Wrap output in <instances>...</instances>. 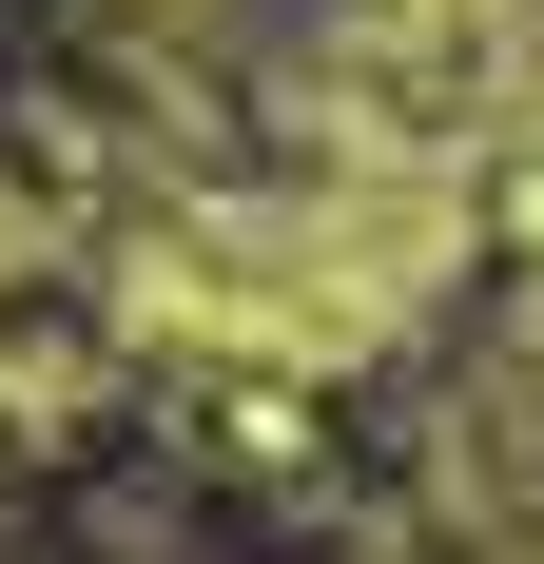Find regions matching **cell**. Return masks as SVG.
I'll use <instances>...</instances> for the list:
<instances>
[{"label": "cell", "mask_w": 544, "mask_h": 564, "mask_svg": "<svg viewBox=\"0 0 544 564\" xmlns=\"http://www.w3.org/2000/svg\"><path fill=\"white\" fill-rule=\"evenodd\" d=\"M544 0H389V40H428V58H487V40H525Z\"/></svg>", "instance_id": "cell-2"}, {"label": "cell", "mask_w": 544, "mask_h": 564, "mask_svg": "<svg viewBox=\"0 0 544 564\" xmlns=\"http://www.w3.org/2000/svg\"><path fill=\"white\" fill-rule=\"evenodd\" d=\"M467 253V195L447 175H292V195H215V215L137 253V312L195 350H272V370H350L370 332H409Z\"/></svg>", "instance_id": "cell-1"}]
</instances>
